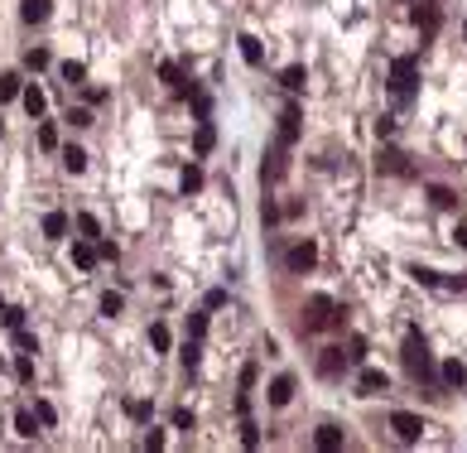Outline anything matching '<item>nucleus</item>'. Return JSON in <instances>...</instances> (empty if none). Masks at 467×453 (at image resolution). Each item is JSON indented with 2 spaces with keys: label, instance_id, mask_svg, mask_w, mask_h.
<instances>
[{
  "label": "nucleus",
  "instance_id": "1",
  "mask_svg": "<svg viewBox=\"0 0 467 453\" xmlns=\"http://www.w3.org/2000/svg\"><path fill=\"white\" fill-rule=\"evenodd\" d=\"M390 92H395V102H409L419 92V58L414 53H405V58L390 63Z\"/></svg>",
  "mask_w": 467,
  "mask_h": 453
},
{
  "label": "nucleus",
  "instance_id": "2",
  "mask_svg": "<svg viewBox=\"0 0 467 453\" xmlns=\"http://www.w3.org/2000/svg\"><path fill=\"white\" fill-rule=\"evenodd\" d=\"M342 314H347V309H337L333 299H323V294H313V299L303 304V328H308V333H323V328H337V323H342Z\"/></svg>",
  "mask_w": 467,
  "mask_h": 453
},
{
  "label": "nucleus",
  "instance_id": "3",
  "mask_svg": "<svg viewBox=\"0 0 467 453\" xmlns=\"http://www.w3.org/2000/svg\"><path fill=\"white\" fill-rule=\"evenodd\" d=\"M400 357H405V371H409L414 381H429V376H434V357H429V347H424L419 333L405 338V352H400Z\"/></svg>",
  "mask_w": 467,
  "mask_h": 453
},
{
  "label": "nucleus",
  "instance_id": "4",
  "mask_svg": "<svg viewBox=\"0 0 467 453\" xmlns=\"http://www.w3.org/2000/svg\"><path fill=\"white\" fill-rule=\"evenodd\" d=\"M390 429H395V439H400V444H419L424 420H419V415H409V410H395V415H390Z\"/></svg>",
  "mask_w": 467,
  "mask_h": 453
},
{
  "label": "nucleus",
  "instance_id": "5",
  "mask_svg": "<svg viewBox=\"0 0 467 453\" xmlns=\"http://www.w3.org/2000/svg\"><path fill=\"white\" fill-rule=\"evenodd\" d=\"M313 265H318V241L289 246V270H294V275H303V270H313Z\"/></svg>",
  "mask_w": 467,
  "mask_h": 453
},
{
  "label": "nucleus",
  "instance_id": "6",
  "mask_svg": "<svg viewBox=\"0 0 467 453\" xmlns=\"http://www.w3.org/2000/svg\"><path fill=\"white\" fill-rule=\"evenodd\" d=\"M376 169H380V174H395V179H409V174H414V169H409V154H400V150H380Z\"/></svg>",
  "mask_w": 467,
  "mask_h": 453
},
{
  "label": "nucleus",
  "instance_id": "7",
  "mask_svg": "<svg viewBox=\"0 0 467 453\" xmlns=\"http://www.w3.org/2000/svg\"><path fill=\"white\" fill-rule=\"evenodd\" d=\"M357 386H362V396H380V391H390V376H385L380 366H367Z\"/></svg>",
  "mask_w": 467,
  "mask_h": 453
},
{
  "label": "nucleus",
  "instance_id": "8",
  "mask_svg": "<svg viewBox=\"0 0 467 453\" xmlns=\"http://www.w3.org/2000/svg\"><path fill=\"white\" fill-rule=\"evenodd\" d=\"M318 371H323V376H342V371H347V352H342V347H328V352L318 357Z\"/></svg>",
  "mask_w": 467,
  "mask_h": 453
},
{
  "label": "nucleus",
  "instance_id": "9",
  "mask_svg": "<svg viewBox=\"0 0 467 453\" xmlns=\"http://www.w3.org/2000/svg\"><path fill=\"white\" fill-rule=\"evenodd\" d=\"M313 444L323 453H337L342 449V429H337V425H318V429H313Z\"/></svg>",
  "mask_w": 467,
  "mask_h": 453
},
{
  "label": "nucleus",
  "instance_id": "10",
  "mask_svg": "<svg viewBox=\"0 0 467 453\" xmlns=\"http://www.w3.org/2000/svg\"><path fill=\"white\" fill-rule=\"evenodd\" d=\"M289 400H294V376H275V381H270V405L284 410Z\"/></svg>",
  "mask_w": 467,
  "mask_h": 453
},
{
  "label": "nucleus",
  "instance_id": "11",
  "mask_svg": "<svg viewBox=\"0 0 467 453\" xmlns=\"http://www.w3.org/2000/svg\"><path fill=\"white\" fill-rule=\"evenodd\" d=\"M19 102H24V112L34 116H44V107H49V97H44V87H19Z\"/></svg>",
  "mask_w": 467,
  "mask_h": 453
},
{
  "label": "nucleus",
  "instance_id": "12",
  "mask_svg": "<svg viewBox=\"0 0 467 453\" xmlns=\"http://www.w3.org/2000/svg\"><path fill=\"white\" fill-rule=\"evenodd\" d=\"M236 44H241V58H246L251 68H261V63H265V48H261V39H256V34H241Z\"/></svg>",
  "mask_w": 467,
  "mask_h": 453
},
{
  "label": "nucleus",
  "instance_id": "13",
  "mask_svg": "<svg viewBox=\"0 0 467 453\" xmlns=\"http://www.w3.org/2000/svg\"><path fill=\"white\" fill-rule=\"evenodd\" d=\"M212 145H217V130H212L207 116H202V125H197V135H193V154L202 159V154H212Z\"/></svg>",
  "mask_w": 467,
  "mask_h": 453
},
{
  "label": "nucleus",
  "instance_id": "14",
  "mask_svg": "<svg viewBox=\"0 0 467 453\" xmlns=\"http://www.w3.org/2000/svg\"><path fill=\"white\" fill-rule=\"evenodd\" d=\"M303 82H308L303 63H289V68L280 73V87H284V92H303Z\"/></svg>",
  "mask_w": 467,
  "mask_h": 453
},
{
  "label": "nucleus",
  "instance_id": "15",
  "mask_svg": "<svg viewBox=\"0 0 467 453\" xmlns=\"http://www.w3.org/2000/svg\"><path fill=\"white\" fill-rule=\"evenodd\" d=\"M439 381H443L448 391H458V386L467 381V366L463 362H443V366H439Z\"/></svg>",
  "mask_w": 467,
  "mask_h": 453
},
{
  "label": "nucleus",
  "instance_id": "16",
  "mask_svg": "<svg viewBox=\"0 0 467 453\" xmlns=\"http://www.w3.org/2000/svg\"><path fill=\"white\" fill-rule=\"evenodd\" d=\"M19 19H24V24H44V19H49V0H24V5H19Z\"/></svg>",
  "mask_w": 467,
  "mask_h": 453
},
{
  "label": "nucleus",
  "instance_id": "17",
  "mask_svg": "<svg viewBox=\"0 0 467 453\" xmlns=\"http://www.w3.org/2000/svg\"><path fill=\"white\" fill-rule=\"evenodd\" d=\"M159 78H164L174 92H193V82H184V68H179V63H159Z\"/></svg>",
  "mask_w": 467,
  "mask_h": 453
},
{
  "label": "nucleus",
  "instance_id": "18",
  "mask_svg": "<svg viewBox=\"0 0 467 453\" xmlns=\"http://www.w3.org/2000/svg\"><path fill=\"white\" fill-rule=\"evenodd\" d=\"M294 140H299V107H289L280 116V145H294Z\"/></svg>",
  "mask_w": 467,
  "mask_h": 453
},
{
  "label": "nucleus",
  "instance_id": "19",
  "mask_svg": "<svg viewBox=\"0 0 467 453\" xmlns=\"http://www.w3.org/2000/svg\"><path fill=\"white\" fill-rule=\"evenodd\" d=\"M96 260H101V256H96L92 241H78V246H73V265H78V270H92Z\"/></svg>",
  "mask_w": 467,
  "mask_h": 453
},
{
  "label": "nucleus",
  "instance_id": "20",
  "mask_svg": "<svg viewBox=\"0 0 467 453\" xmlns=\"http://www.w3.org/2000/svg\"><path fill=\"white\" fill-rule=\"evenodd\" d=\"M44 236H49V241H63V236H68V213H49V217H44Z\"/></svg>",
  "mask_w": 467,
  "mask_h": 453
},
{
  "label": "nucleus",
  "instance_id": "21",
  "mask_svg": "<svg viewBox=\"0 0 467 453\" xmlns=\"http://www.w3.org/2000/svg\"><path fill=\"white\" fill-rule=\"evenodd\" d=\"M63 169H68V174H82V169H87V150L68 145V150H63Z\"/></svg>",
  "mask_w": 467,
  "mask_h": 453
},
{
  "label": "nucleus",
  "instance_id": "22",
  "mask_svg": "<svg viewBox=\"0 0 467 453\" xmlns=\"http://www.w3.org/2000/svg\"><path fill=\"white\" fill-rule=\"evenodd\" d=\"M15 434L34 439V434H39V415H34V410H19V415H15Z\"/></svg>",
  "mask_w": 467,
  "mask_h": 453
},
{
  "label": "nucleus",
  "instance_id": "23",
  "mask_svg": "<svg viewBox=\"0 0 467 453\" xmlns=\"http://www.w3.org/2000/svg\"><path fill=\"white\" fill-rule=\"evenodd\" d=\"M19 87H24V78H19V73H0V102H15V97H19Z\"/></svg>",
  "mask_w": 467,
  "mask_h": 453
},
{
  "label": "nucleus",
  "instance_id": "24",
  "mask_svg": "<svg viewBox=\"0 0 467 453\" xmlns=\"http://www.w3.org/2000/svg\"><path fill=\"white\" fill-rule=\"evenodd\" d=\"M429 203H434V208H458V193L443 188V184H434V188H429Z\"/></svg>",
  "mask_w": 467,
  "mask_h": 453
},
{
  "label": "nucleus",
  "instance_id": "25",
  "mask_svg": "<svg viewBox=\"0 0 467 453\" xmlns=\"http://www.w3.org/2000/svg\"><path fill=\"white\" fill-rule=\"evenodd\" d=\"M49 63H53V58H49V48H29V53H24V68H29V73H44Z\"/></svg>",
  "mask_w": 467,
  "mask_h": 453
},
{
  "label": "nucleus",
  "instance_id": "26",
  "mask_svg": "<svg viewBox=\"0 0 467 453\" xmlns=\"http://www.w3.org/2000/svg\"><path fill=\"white\" fill-rule=\"evenodd\" d=\"M63 82H68V87H82V82H87V68L68 58V63H63Z\"/></svg>",
  "mask_w": 467,
  "mask_h": 453
},
{
  "label": "nucleus",
  "instance_id": "27",
  "mask_svg": "<svg viewBox=\"0 0 467 453\" xmlns=\"http://www.w3.org/2000/svg\"><path fill=\"white\" fill-rule=\"evenodd\" d=\"M39 150H58V125L53 121H39Z\"/></svg>",
  "mask_w": 467,
  "mask_h": 453
},
{
  "label": "nucleus",
  "instance_id": "28",
  "mask_svg": "<svg viewBox=\"0 0 467 453\" xmlns=\"http://www.w3.org/2000/svg\"><path fill=\"white\" fill-rule=\"evenodd\" d=\"M150 347H155V352H169V347H174V338H169V328H164V323H155V328H150Z\"/></svg>",
  "mask_w": 467,
  "mask_h": 453
},
{
  "label": "nucleus",
  "instance_id": "29",
  "mask_svg": "<svg viewBox=\"0 0 467 453\" xmlns=\"http://www.w3.org/2000/svg\"><path fill=\"white\" fill-rule=\"evenodd\" d=\"M78 231H82L87 241H96V236H101V222H96L92 213H78Z\"/></svg>",
  "mask_w": 467,
  "mask_h": 453
},
{
  "label": "nucleus",
  "instance_id": "30",
  "mask_svg": "<svg viewBox=\"0 0 467 453\" xmlns=\"http://www.w3.org/2000/svg\"><path fill=\"white\" fill-rule=\"evenodd\" d=\"M179 184H184V193H197V188H202V169H197V164H188Z\"/></svg>",
  "mask_w": 467,
  "mask_h": 453
},
{
  "label": "nucleus",
  "instance_id": "31",
  "mask_svg": "<svg viewBox=\"0 0 467 453\" xmlns=\"http://www.w3.org/2000/svg\"><path fill=\"white\" fill-rule=\"evenodd\" d=\"M179 357H184V366H188V371H193V366H197V362H202V347H197V338H188V342H184V352H179Z\"/></svg>",
  "mask_w": 467,
  "mask_h": 453
},
{
  "label": "nucleus",
  "instance_id": "32",
  "mask_svg": "<svg viewBox=\"0 0 467 453\" xmlns=\"http://www.w3.org/2000/svg\"><path fill=\"white\" fill-rule=\"evenodd\" d=\"M0 323L15 333V328H24V309H0Z\"/></svg>",
  "mask_w": 467,
  "mask_h": 453
},
{
  "label": "nucleus",
  "instance_id": "33",
  "mask_svg": "<svg viewBox=\"0 0 467 453\" xmlns=\"http://www.w3.org/2000/svg\"><path fill=\"white\" fill-rule=\"evenodd\" d=\"M15 376H19L24 386L34 381V362H29V352H19V362H15Z\"/></svg>",
  "mask_w": 467,
  "mask_h": 453
},
{
  "label": "nucleus",
  "instance_id": "34",
  "mask_svg": "<svg viewBox=\"0 0 467 453\" xmlns=\"http://www.w3.org/2000/svg\"><path fill=\"white\" fill-rule=\"evenodd\" d=\"M202 333H207V314H188V338L202 342Z\"/></svg>",
  "mask_w": 467,
  "mask_h": 453
},
{
  "label": "nucleus",
  "instance_id": "35",
  "mask_svg": "<svg viewBox=\"0 0 467 453\" xmlns=\"http://www.w3.org/2000/svg\"><path fill=\"white\" fill-rule=\"evenodd\" d=\"M121 304H125L121 294H101V314H106V319H116V314H121Z\"/></svg>",
  "mask_w": 467,
  "mask_h": 453
},
{
  "label": "nucleus",
  "instance_id": "36",
  "mask_svg": "<svg viewBox=\"0 0 467 453\" xmlns=\"http://www.w3.org/2000/svg\"><path fill=\"white\" fill-rule=\"evenodd\" d=\"M34 415H39V425H53V420H58V410H53L49 400H34Z\"/></svg>",
  "mask_w": 467,
  "mask_h": 453
},
{
  "label": "nucleus",
  "instance_id": "37",
  "mask_svg": "<svg viewBox=\"0 0 467 453\" xmlns=\"http://www.w3.org/2000/svg\"><path fill=\"white\" fill-rule=\"evenodd\" d=\"M125 415H130V420H140V425H145V420H150V405H145V400H125Z\"/></svg>",
  "mask_w": 467,
  "mask_h": 453
},
{
  "label": "nucleus",
  "instance_id": "38",
  "mask_svg": "<svg viewBox=\"0 0 467 453\" xmlns=\"http://www.w3.org/2000/svg\"><path fill=\"white\" fill-rule=\"evenodd\" d=\"M241 444H246V449H261V429H256V425H251V420H246V425H241Z\"/></svg>",
  "mask_w": 467,
  "mask_h": 453
},
{
  "label": "nucleus",
  "instance_id": "39",
  "mask_svg": "<svg viewBox=\"0 0 467 453\" xmlns=\"http://www.w3.org/2000/svg\"><path fill=\"white\" fill-rule=\"evenodd\" d=\"M15 347H19V352H39L34 333H24V328H15Z\"/></svg>",
  "mask_w": 467,
  "mask_h": 453
},
{
  "label": "nucleus",
  "instance_id": "40",
  "mask_svg": "<svg viewBox=\"0 0 467 453\" xmlns=\"http://www.w3.org/2000/svg\"><path fill=\"white\" fill-rule=\"evenodd\" d=\"M409 275H414V280H419V285H439V280H443V275H439V270H424V265H414V270H409Z\"/></svg>",
  "mask_w": 467,
  "mask_h": 453
},
{
  "label": "nucleus",
  "instance_id": "41",
  "mask_svg": "<svg viewBox=\"0 0 467 453\" xmlns=\"http://www.w3.org/2000/svg\"><path fill=\"white\" fill-rule=\"evenodd\" d=\"M169 420H174V429H193V410H174Z\"/></svg>",
  "mask_w": 467,
  "mask_h": 453
},
{
  "label": "nucleus",
  "instance_id": "42",
  "mask_svg": "<svg viewBox=\"0 0 467 453\" xmlns=\"http://www.w3.org/2000/svg\"><path fill=\"white\" fill-rule=\"evenodd\" d=\"M261 222L275 226V222H280V208H275V203H265V208H261Z\"/></svg>",
  "mask_w": 467,
  "mask_h": 453
},
{
  "label": "nucleus",
  "instance_id": "43",
  "mask_svg": "<svg viewBox=\"0 0 467 453\" xmlns=\"http://www.w3.org/2000/svg\"><path fill=\"white\" fill-rule=\"evenodd\" d=\"M68 125H92V112H82V107H78V112H68Z\"/></svg>",
  "mask_w": 467,
  "mask_h": 453
},
{
  "label": "nucleus",
  "instance_id": "44",
  "mask_svg": "<svg viewBox=\"0 0 467 453\" xmlns=\"http://www.w3.org/2000/svg\"><path fill=\"white\" fill-rule=\"evenodd\" d=\"M96 256H101V260H116V241H96Z\"/></svg>",
  "mask_w": 467,
  "mask_h": 453
},
{
  "label": "nucleus",
  "instance_id": "45",
  "mask_svg": "<svg viewBox=\"0 0 467 453\" xmlns=\"http://www.w3.org/2000/svg\"><path fill=\"white\" fill-rule=\"evenodd\" d=\"M145 449H164V429H150V434H145Z\"/></svg>",
  "mask_w": 467,
  "mask_h": 453
},
{
  "label": "nucleus",
  "instance_id": "46",
  "mask_svg": "<svg viewBox=\"0 0 467 453\" xmlns=\"http://www.w3.org/2000/svg\"><path fill=\"white\" fill-rule=\"evenodd\" d=\"M453 236H458V246H463V251H467V226H458V231H453Z\"/></svg>",
  "mask_w": 467,
  "mask_h": 453
},
{
  "label": "nucleus",
  "instance_id": "47",
  "mask_svg": "<svg viewBox=\"0 0 467 453\" xmlns=\"http://www.w3.org/2000/svg\"><path fill=\"white\" fill-rule=\"evenodd\" d=\"M0 140H5V121H0Z\"/></svg>",
  "mask_w": 467,
  "mask_h": 453
},
{
  "label": "nucleus",
  "instance_id": "48",
  "mask_svg": "<svg viewBox=\"0 0 467 453\" xmlns=\"http://www.w3.org/2000/svg\"><path fill=\"white\" fill-rule=\"evenodd\" d=\"M463 39H467V24H463Z\"/></svg>",
  "mask_w": 467,
  "mask_h": 453
},
{
  "label": "nucleus",
  "instance_id": "49",
  "mask_svg": "<svg viewBox=\"0 0 467 453\" xmlns=\"http://www.w3.org/2000/svg\"><path fill=\"white\" fill-rule=\"evenodd\" d=\"M0 304H5V299H0Z\"/></svg>",
  "mask_w": 467,
  "mask_h": 453
}]
</instances>
